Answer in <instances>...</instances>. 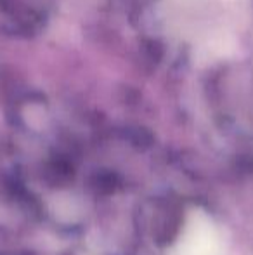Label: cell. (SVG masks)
Listing matches in <instances>:
<instances>
[{
  "label": "cell",
  "mask_w": 253,
  "mask_h": 255,
  "mask_svg": "<svg viewBox=\"0 0 253 255\" xmlns=\"http://www.w3.org/2000/svg\"><path fill=\"white\" fill-rule=\"evenodd\" d=\"M222 243L212 219L201 210L192 212L184 226L182 236L172 247L170 255H220Z\"/></svg>",
  "instance_id": "6da1fadb"
}]
</instances>
